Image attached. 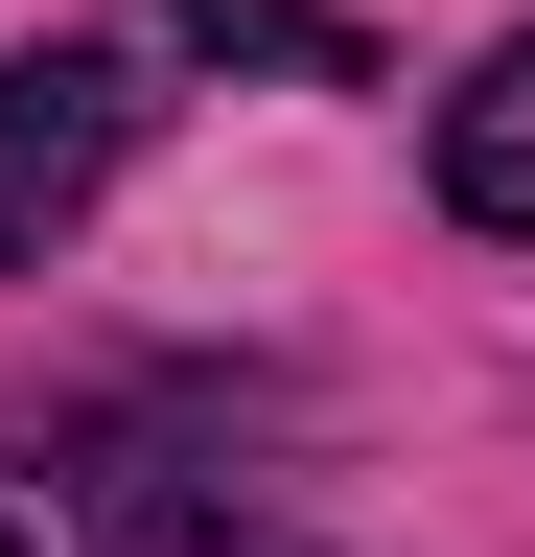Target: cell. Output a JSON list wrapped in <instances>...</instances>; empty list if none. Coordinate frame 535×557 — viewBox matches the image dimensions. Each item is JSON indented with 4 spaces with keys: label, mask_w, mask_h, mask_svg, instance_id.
Returning a JSON list of instances; mask_svg holds the SVG:
<instances>
[{
    "label": "cell",
    "mask_w": 535,
    "mask_h": 557,
    "mask_svg": "<svg viewBox=\"0 0 535 557\" xmlns=\"http://www.w3.org/2000/svg\"><path fill=\"white\" fill-rule=\"evenodd\" d=\"M117 163H141V70H117V47H24V70H0V278L71 256Z\"/></svg>",
    "instance_id": "6da1fadb"
},
{
    "label": "cell",
    "mask_w": 535,
    "mask_h": 557,
    "mask_svg": "<svg viewBox=\"0 0 535 557\" xmlns=\"http://www.w3.org/2000/svg\"><path fill=\"white\" fill-rule=\"evenodd\" d=\"M442 209H465V233H535V24L442 94Z\"/></svg>",
    "instance_id": "7a4b0ae2"
},
{
    "label": "cell",
    "mask_w": 535,
    "mask_h": 557,
    "mask_svg": "<svg viewBox=\"0 0 535 557\" xmlns=\"http://www.w3.org/2000/svg\"><path fill=\"white\" fill-rule=\"evenodd\" d=\"M163 24L210 47V70H303V94H373V47L326 24V0H163Z\"/></svg>",
    "instance_id": "3957f363"
},
{
    "label": "cell",
    "mask_w": 535,
    "mask_h": 557,
    "mask_svg": "<svg viewBox=\"0 0 535 557\" xmlns=\"http://www.w3.org/2000/svg\"><path fill=\"white\" fill-rule=\"evenodd\" d=\"M0 557H24V534H0Z\"/></svg>",
    "instance_id": "277c9868"
}]
</instances>
